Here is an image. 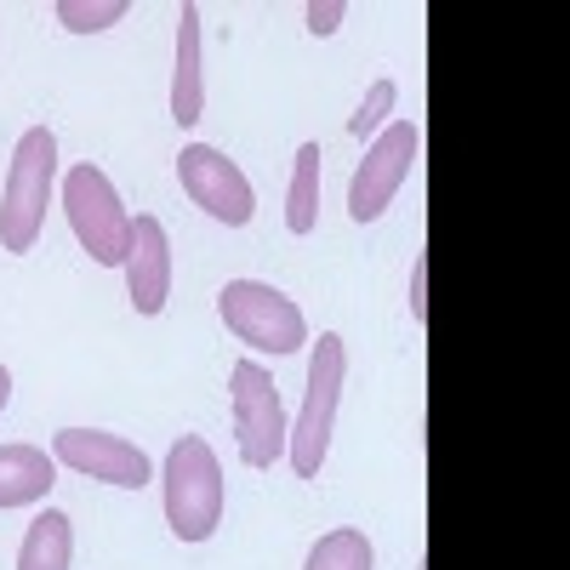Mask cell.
Masks as SVG:
<instances>
[{
	"label": "cell",
	"mask_w": 570,
	"mask_h": 570,
	"mask_svg": "<svg viewBox=\"0 0 570 570\" xmlns=\"http://www.w3.org/2000/svg\"><path fill=\"white\" fill-rule=\"evenodd\" d=\"M126 292H131V308L142 320H155L171 297V240H166V223L160 217H131V234H126Z\"/></svg>",
	"instance_id": "obj_10"
},
{
	"label": "cell",
	"mask_w": 570,
	"mask_h": 570,
	"mask_svg": "<svg viewBox=\"0 0 570 570\" xmlns=\"http://www.w3.org/2000/svg\"><path fill=\"white\" fill-rule=\"evenodd\" d=\"M58 183V137L46 126H29L12 149V171H7V195H0V252H35L40 228H46V200Z\"/></svg>",
	"instance_id": "obj_2"
},
{
	"label": "cell",
	"mask_w": 570,
	"mask_h": 570,
	"mask_svg": "<svg viewBox=\"0 0 570 570\" xmlns=\"http://www.w3.org/2000/svg\"><path fill=\"white\" fill-rule=\"evenodd\" d=\"M69 553H75V531H69V513L46 508L35 525L23 531V548H18V570H69Z\"/></svg>",
	"instance_id": "obj_13"
},
{
	"label": "cell",
	"mask_w": 570,
	"mask_h": 570,
	"mask_svg": "<svg viewBox=\"0 0 570 570\" xmlns=\"http://www.w3.org/2000/svg\"><path fill=\"white\" fill-rule=\"evenodd\" d=\"M63 212H69V228L80 252L98 263V268H120L126 263V234H131V217L115 195V183L98 171V166H75L63 177Z\"/></svg>",
	"instance_id": "obj_5"
},
{
	"label": "cell",
	"mask_w": 570,
	"mask_h": 570,
	"mask_svg": "<svg viewBox=\"0 0 570 570\" xmlns=\"http://www.w3.org/2000/svg\"><path fill=\"white\" fill-rule=\"evenodd\" d=\"M411 320L416 325L428 320V257H416V268H411Z\"/></svg>",
	"instance_id": "obj_19"
},
{
	"label": "cell",
	"mask_w": 570,
	"mask_h": 570,
	"mask_svg": "<svg viewBox=\"0 0 570 570\" xmlns=\"http://www.w3.org/2000/svg\"><path fill=\"white\" fill-rule=\"evenodd\" d=\"M394 104H400V86L394 80H376L371 91H365V104L348 115V137H376V131H383L389 126V115H394Z\"/></svg>",
	"instance_id": "obj_17"
},
{
	"label": "cell",
	"mask_w": 570,
	"mask_h": 570,
	"mask_svg": "<svg viewBox=\"0 0 570 570\" xmlns=\"http://www.w3.org/2000/svg\"><path fill=\"white\" fill-rule=\"evenodd\" d=\"M52 462L86 473V480L120 485V491H142L155 480L149 456H142L131 440H120V434H104V428H63V434L52 440Z\"/></svg>",
	"instance_id": "obj_9"
},
{
	"label": "cell",
	"mask_w": 570,
	"mask_h": 570,
	"mask_svg": "<svg viewBox=\"0 0 570 570\" xmlns=\"http://www.w3.org/2000/svg\"><path fill=\"white\" fill-rule=\"evenodd\" d=\"M228 411H234V440H240V462L246 468H274L285 456V405H279V389L274 376L257 365V360H240L228 371Z\"/></svg>",
	"instance_id": "obj_6"
},
{
	"label": "cell",
	"mask_w": 570,
	"mask_h": 570,
	"mask_svg": "<svg viewBox=\"0 0 570 570\" xmlns=\"http://www.w3.org/2000/svg\"><path fill=\"white\" fill-rule=\"evenodd\" d=\"M126 0H58V23L69 35H98L109 23H126Z\"/></svg>",
	"instance_id": "obj_16"
},
{
	"label": "cell",
	"mask_w": 570,
	"mask_h": 570,
	"mask_svg": "<svg viewBox=\"0 0 570 570\" xmlns=\"http://www.w3.org/2000/svg\"><path fill=\"white\" fill-rule=\"evenodd\" d=\"M217 314H223V325L234 331V337H240L246 348H257V354H297V348H308L303 308L285 292H274V285H263V279H228L217 292Z\"/></svg>",
	"instance_id": "obj_4"
},
{
	"label": "cell",
	"mask_w": 570,
	"mask_h": 570,
	"mask_svg": "<svg viewBox=\"0 0 570 570\" xmlns=\"http://www.w3.org/2000/svg\"><path fill=\"white\" fill-rule=\"evenodd\" d=\"M206 109V86H200V7L177 12V69H171V120L195 126Z\"/></svg>",
	"instance_id": "obj_11"
},
{
	"label": "cell",
	"mask_w": 570,
	"mask_h": 570,
	"mask_svg": "<svg viewBox=\"0 0 570 570\" xmlns=\"http://www.w3.org/2000/svg\"><path fill=\"white\" fill-rule=\"evenodd\" d=\"M58 485V462L40 445H0V513L29 508Z\"/></svg>",
	"instance_id": "obj_12"
},
{
	"label": "cell",
	"mask_w": 570,
	"mask_h": 570,
	"mask_svg": "<svg viewBox=\"0 0 570 570\" xmlns=\"http://www.w3.org/2000/svg\"><path fill=\"white\" fill-rule=\"evenodd\" d=\"M314 223H320V142H303L292 188H285V228L303 240V234H314Z\"/></svg>",
	"instance_id": "obj_14"
},
{
	"label": "cell",
	"mask_w": 570,
	"mask_h": 570,
	"mask_svg": "<svg viewBox=\"0 0 570 570\" xmlns=\"http://www.w3.org/2000/svg\"><path fill=\"white\" fill-rule=\"evenodd\" d=\"M376 564V553H371V542H365V531H325L314 548H308V559H303V570H371Z\"/></svg>",
	"instance_id": "obj_15"
},
{
	"label": "cell",
	"mask_w": 570,
	"mask_h": 570,
	"mask_svg": "<svg viewBox=\"0 0 570 570\" xmlns=\"http://www.w3.org/2000/svg\"><path fill=\"white\" fill-rule=\"evenodd\" d=\"M166 485V525L177 542H212L223 525V468L200 434H183L160 468Z\"/></svg>",
	"instance_id": "obj_1"
},
{
	"label": "cell",
	"mask_w": 570,
	"mask_h": 570,
	"mask_svg": "<svg viewBox=\"0 0 570 570\" xmlns=\"http://www.w3.org/2000/svg\"><path fill=\"white\" fill-rule=\"evenodd\" d=\"M7 400H12V371L0 365V411H7Z\"/></svg>",
	"instance_id": "obj_20"
},
{
	"label": "cell",
	"mask_w": 570,
	"mask_h": 570,
	"mask_svg": "<svg viewBox=\"0 0 570 570\" xmlns=\"http://www.w3.org/2000/svg\"><path fill=\"white\" fill-rule=\"evenodd\" d=\"M343 18H348V7H343V0H325V7H320V0H314V7L303 12L308 35H337V29H343Z\"/></svg>",
	"instance_id": "obj_18"
},
{
	"label": "cell",
	"mask_w": 570,
	"mask_h": 570,
	"mask_svg": "<svg viewBox=\"0 0 570 570\" xmlns=\"http://www.w3.org/2000/svg\"><path fill=\"white\" fill-rule=\"evenodd\" d=\"M416 149H422L416 120H389L383 131H376V142L365 149V160H360V171L348 183V217L354 223H376V217L394 206L400 183L416 166Z\"/></svg>",
	"instance_id": "obj_7"
},
{
	"label": "cell",
	"mask_w": 570,
	"mask_h": 570,
	"mask_svg": "<svg viewBox=\"0 0 570 570\" xmlns=\"http://www.w3.org/2000/svg\"><path fill=\"white\" fill-rule=\"evenodd\" d=\"M177 177H183V195L195 200L206 217H217L228 228L252 223V212H257L252 177L234 166L223 149H212V142H188V149L177 155Z\"/></svg>",
	"instance_id": "obj_8"
},
{
	"label": "cell",
	"mask_w": 570,
	"mask_h": 570,
	"mask_svg": "<svg viewBox=\"0 0 570 570\" xmlns=\"http://www.w3.org/2000/svg\"><path fill=\"white\" fill-rule=\"evenodd\" d=\"M343 376H348V348L337 331H320V343L308 354V389H303V411L297 428L285 434V456H292L297 480H320L325 451H331V428H337V405H343Z\"/></svg>",
	"instance_id": "obj_3"
}]
</instances>
